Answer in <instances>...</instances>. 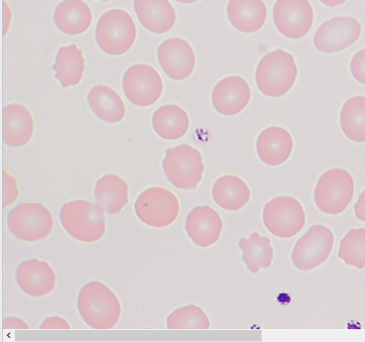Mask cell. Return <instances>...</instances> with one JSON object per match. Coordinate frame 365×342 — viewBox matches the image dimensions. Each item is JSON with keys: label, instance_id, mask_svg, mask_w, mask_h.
<instances>
[{"label": "cell", "instance_id": "cell-1", "mask_svg": "<svg viewBox=\"0 0 365 342\" xmlns=\"http://www.w3.org/2000/svg\"><path fill=\"white\" fill-rule=\"evenodd\" d=\"M78 309L83 321L94 329H110L118 321L121 306L116 295L106 284L90 281L81 289Z\"/></svg>", "mask_w": 365, "mask_h": 342}, {"label": "cell", "instance_id": "cell-2", "mask_svg": "<svg viewBox=\"0 0 365 342\" xmlns=\"http://www.w3.org/2000/svg\"><path fill=\"white\" fill-rule=\"evenodd\" d=\"M59 216L65 230L79 241L96 242L105 233L104 211L96 203L80 199L68 202Z\"/></svg>", "mask_w": 365, "mask_h": 342}, {"label": "cell", "instance_id": "cell-3", "mask_svg": "<svg viewBox=\"0 0 365 342\" xmlns=\"http://www.w3.org/2000/svg\"><path fill=\"white\" fill-rule=\"evenodd\" d=\"M297 68L292 54L277 49L264 56L256 70L259 89L266 95L280 97L293 86Z\"/></svg>", "mask_w": 365, "mask_h": 342}, {"label": "cell", "instance_id": "cell-4", "mask_svg": "<svg viewBox=\"0 0 365 342\" xmlns=\"http://www.w3.org/2000/svg\"><path fill=\"white\" fill-rule=\"evenodd\" d=\"M136 37V28L130 14L122 9H111L100 18L96 38L106 53L118 56L128 51Z\"/></svg>", "mask_w": 365, "mask_h": 342}, {"label": "cell", "instance_id": "cell-5", "mask_svg": "<svg viewBox=\"0 0 365 342\" xmlns=\"http://www.w3.org/2000/svg\"><path fill=\"white\" fill-rule=\"evenodd\" d=\"M7 226L17 239L34 242L47 237L53 226V216L45 206L38 202H21L10 210Z\"/></svg>", "mask_w": 365, "mask_h": 342}, {"label": "cell", "instance_id": "cell-6", "mask_svg": "<svg viewBox=\"0 0 365 342\" xmlns=\"http://www.w3.org/2000/svg\"><path fill=\"white\" fill-rule=\"evenodd\" d=\"M354 188V180L348 171L342 168L329 170L319 177L315 187V204L326 214H340L351 202Z\"/></svg>", "mask_w": 365, "mask_h": 342}, {"label": "cell", "instance_id": "cell-7", "mask_svg": "<svg viewBox=\"0 0 365 342\" xmlns=\"http://www.w3.org/2000/svg\"><path fill=\"white\" fill-rule=\"evenodd\" d=\"M163 167L175 187L185 190L197 187L204 170L200 152L186 144L167 149Z\"/></svg>", "mask_w": 365, "mask_h": 342}, {"label": "cell", "instance_id": "cell-8", "mask_svg": "<svg viewBox=\"0 0 365 342\" xmlns=\"http://www.w3.org/2000/svg\"><path fill=\"white\" fill-rule=\"evenodd\" d=\"M138 217L153 227H164L177 218L180 206L175 195L170 190L152 187L143 191L135 202Z\"/></svg>", "mask_w": 365, "mask_h": 342}, {"label": "cell", "instance_id": "cell-9", "mask_svg": "<svg viewBox=\"0 0 365 342\" xmlns=\"http://www.w3.org/2000/svg\"><path fill=\"white\" fill-rule=\"evenodd\" d=\"M267 229L274 236L290 238L305 224V214L300 202L290 196H279L267 202L263 211Z\"/></svg>", "mask_w": 365, "mask_h": 342}, {"label": "cell", "instance_id": "cell-10", "mask_svg": "<svg viewBox=\"0 0 365 342\" xmlns=\"http://www.w3.org/2000/svg\"><path fill=\"white\" fill-rule=\"evenodd\" d=\"M334 244L332 232L319 224L312 226L297 242L292 253L294 266L300 270H311L329 257Z\"/></svg>", "mask_w": 365, "mask_h": 342}, {"label": "cell", "instance_id": "cell-11", "mask_svg": "<svg viewBox=\"0 0 365 342\" xmlns=\"http://www.w3.org/2000/svg\"><path fill=\"white\" fill-rule=\"evenodd\" d=\"M123 87L128 99L134 105L145 107L153 104L163 91L158 73L149 65L135 64L129 67L123 78Z\"/></svg>", "mask_w": 365, "mask_h": 342}, {"label": "cell", "instance_id": "cell-12", "mask_svg": "<svg viewBox=\"0 0 365 342\" xmlns=\"http://www.w3.org/2000/svg\"><path fill=\"white\" fill-rule=\"evenodd\" d=\"M313 10L308 0H277L273 19L286 37L298 39L308 33L313 22Z\"/></svg>", "mask_w": 365, "mask_h": 342}, {"label": "cell", "instance_id": "cell-13", "mask_svg": "<svg viewBox=\"0 0 365 342\" xmlns=\"http://www.w3.org/2000/svg\"><path fill=\"white\" fill-rule=\"evenodd\" d=\"M361 26L350 16H338L324 21L317 30L314 43L317 49L331 53L346 48L359 37Z\"/></svg>", "mask_w": 365, "mask_h": 342}, {"label": "cell", "instance_id": "cell-14", "mask_svg": "<svg viewBox=\"0 0 365 342\" xmlns=\"http://www.w3.org/2000/svg\"><path fill=\"white\" fill-rule=\"evenodd\" d=\"M158 59L165 74L177 81L187 78L195 68L194 51L189 43L180 38L164 41L158 48Z\"/></svg>", "mask_w": 365, "mask_h": 342}, {"label": "cell", "instance_id": "cell-15", "mask_svg": "<svg viewBox=\"0 0 365 342\" xmlns=\"http://www.w3.org/2000/svg\"><path fill=\"white\" fill-rule=\"evenodd\" d=\"M15 277L23 291L34 297L50 293L56 280L51 266L46 261L34 258L21 262L16 267Z\"/></svg>", "mask_w": 365, "mask_h": 342}, {"label": "cell", "instance_id": "cell-16", "mask_svg": "<svg viewBox=\"0 0 365 342\" xmlns=\"http://www.w3.org/2000/svg\"><path fill=\"white\" fill-rule=\"evenodd\" d=\"M250 99L248 83L240 76H229L214 87L212 100L214 108L225 115H233L242 111Z\"/></svg>", "mask_w": 365, "mask_h": 342}, {"label": "cell", "instance_id": "cell-17", "mask_svg": "<svg viewBox=\"0 0 365 342\" xmlns=\"http://www.w3.org/2000/svg\"><path fill=\"white\" fill-rule=\"evenodd\" d=\"M222 222L218 213L208 206L193 208L187 214L185 230L199 247H207L220 238Z\"/></svg>", "mask_w": 365, "mask_h": 342}, {"label": "cell", "instance_id": "cell-18", "mask_svg": "<svg viewBox=\"0 0 365 342\" xmlns=\"http://www.w3.org/2000/svg\"><path fill=\"white\" fill-rule=\"evenodd\" d=\"M34 120L30 112L19 103L3 108L2 136L4 143L11 147H21L31 139Z\"/></svg>", "mask_w": 365, "mask_h": 342}, {"label": "cell", "instance_id": "cell-19", "mask_svg": "<svg viewBox=\"0 0 365 342\" xmlns=\"http://www.w3.org/2000/svg\"><path fill=\"white\" fill-rule=\"evenodd\" d=\"M293 146L290 134L284 128L272 126L258 136L257 151L260 159L269 165H278L289 157Z\"/></svg>", "mask_w": 365, "mask_h": 342}, {"label": "cell", "instance_id": "cell-20", "mask_svg": "<svg viewBox=\"0 0 365 342\" xmlns=\"http://www.w3.org/2000/svg\"><path fill=\"white\" fill-rule=\"evenodd\" d=\"M134 9L142 25L155 33L168 31L175 22V12L168 0H134Z\"/></svg>", "mask_w": 365, "mask_h": 342}, {"label": "cell", "instance_id": "cell-21", "mask_svg": "<svg viewBox=\"0 0 365 342\" xmlns=\"http://www.w3.org/2000/svg\"><path fill=\"white\" fill-rule=\"evenodd\" d=\"M53 20L63 33L77 35L88 28L92 21V13L82 0H63L54 10Z\"/></svg>", "mask_w": 365, "mask_h": 342}, {"label": "cell", "instance_id": "cell-22", "mask_svg": "<svg viewBox=\"0 0 365 342\" xmlns=\"http://www.w3.org/2000/svg\"><path fill=\"white\" fill-rule=\"evenodd\" d=\"M227 12L232 25L244 33L258 31L267 17V9L262 0H230Z\"/></svg>", "mask_w": 365, "mask_h": 342}, {"label": "cell", "instance_id": "cell-23", "mask_svg": "<svg viewBox=\"0 0 365 342\" xmlns=\"http://www.w3.org/2000/svg\"><path fill=\"white\" fill-rule=\"evenodd\" d=\"M96 203L108 214L119 213L128 202V185L116 174L101 177L95 187Z\"/></svg>", "mask_w": 365, "mask_h": 342}, {"label": "cell", "instance_id": "cell-24", "mask_svg": "<svg viewBox=\"0 0 365 342\" xmlns=\"http://www.w3.org/2000/svg\"><path fill=\"white\" fill-rule=\"evenodd\" d=\"M88 102L93 113L110 123L120 122L125 115V105L120 95L110 87L97 85L88 93Z\"/></svg>", "mask_w": 365, "mask_h": 342}, {"label": "cell", "instance_id": "cell-25", "mask_svg": "<svg viewBox=\"0 0 365 342\" xmlns=\"http://www.w3.org/2000/svg\"><path fill=\"white\" fill-rule=\"evenodd\" d=\"M250 189L247 184L235 175H225L217 179L212 187V197L222 208L237 211L249 201Z\"/></svg>", "mask_w": 365, "mask_h": 342}, {"label": "cell", "instance_id": "cell-26", "mask_svg": "<svg viewBox=\"0 0 365 342\" xmlns=\"http://www.w3.org/2000/svg\"><path fill=\"white\" fill-rule=\"evenodd\" d=\"M152 123L153 129L160 137L175 140L186 133L189 127V118L180 107L165 105L155 110Z\"/></svg>", "mask_w": 365, "mask_h": 342}, {"label": "cell", "instance_id": "cell-27", "mask_svg": "<svg viewBox=\"0 0 365 342\" xmlns=\"http://www.w3.org/2000/svg\"><path fill=\"white\" fill-rule=\"evenodd\" d=\"M52 68L63 88L78 84L84 71L82 51L75 44L61 47Z\"/></svg>", "mask_w": 365, "mask_h": 342}, {"label": "cell", "instance_id": "cell-28", "mask_svg": "<svg viewBox=\"0 0 365 342\" xmlns=\"http://www.w3.org/2000/svg\"><path fill=\"white\" fill-rule=\"evenodd\" d=\"M239 247L242 252L244 262L252 273L271 266L274 254L269 238L254 232L248 238H242Z\"/></svg>", "mask_w": 365, "mask_h": 342}, {"label": "cell", "instance_id": "cell-29", "mask_svg": "<svg viewBox=\"0 0 365 342\" xmlns=\"http://www.w3.org/2000/svg\"><path fill=\"white\" fill-rule=\"evenodd\" d=\"M341 127L350 140L365 142V97L357 95L349 98L340 113Z\"/></svg>", "mask_w": 365, "mask_h": 342}, {"label": "cell", "instance_id": "cell-30", "mask_svg": "<svg viewBox=\"0 0 365 342\" xmlns=\"http://www.w3.org/2000/svg\"><path fill=\"white\" fill-rule=\"evenodd\" d=\"M338 256L347 265L365 267V229L349 230L341 240Z\"/></svg>", "mask_w": 365, "mask_h": 342}, {"label": "cell", "instance_id": "cell-31", "mask_svg": "<svg viewBox=\"0 0 365 342\" xmlns=\"http://www.w3.org/2000/svg\"><path fill=\"white\" fill-rule=\"evenodd\" d=\"M168 329H208L210 320L204 311L195 305L175 309L167 318Z\"/></svg>", "mask_w": 365, "mask_h": 342}, {"label": "cell", "instance_id": "cell-32", "mask_svg": "<svg viewBox=\"0 0 365 342\" xmlns=\"http://www.w3.org/2000/svg\"><path fill=\"white\" fill-rule=\"evenodd\" d=\"M3 208L15 202L19 196L16 179L6 171L2 174Z\"/></svg>", "mask_w": 365, "mask_h": 342}, {"label": "cell", "instance_id": "cell-33", "mask_svg": "<svg viewBox=\"0 0 365 342\" xmlns=\"http://www.w3.org/2000/svg\"><path fill=\"white\" fill-rule=\"evenodd\" d=\"M350 68L354 78L365 85V48L360 50L354 56Z\"/></svg>", "mask_w": 365, "mask_h": 342}, {"label": "cell", "instance_id": "cell-34", "mask_svg": "<svg viewBox=\"0 0 365 342\" xmlns=\"http://www.w3.org/2000/svg\"><path fill=\"white\" fill-rule=\"evenodd\" d=\"M68 323L59 316H51L43 320L39 326L40 329H69Z\"/></svg>", "mask_w": 365, "mask_h": 342}, {"label": "cell", "instance_id": "cell-35", "mask_svg": "<svg viewBox=\"0 0 365 342\" xmlns=\"http://www.w3.org/2000/svg\"><path fill=\"white\" fill-rule=\"evenodd\" d=\"M3 329H29L28 324L21 318L15 316H9L2 321Z\"/></svg>", "mask_w": 365, "mask_h": 342}, {"label": "cell", "instance_id": "cell-36", "mask_svg": "<svg viewBox=\"0 0 365 342\" xmlns=\"http://www.w3.org/2000/svg\"><path fill=\"white\" fill-rule=\"evenodd\" d=\"M354 212L359 220L365 222V190L359 195L354 204Z\"/></svg>", "mask_w": 365, "mask_h": 342}, {"label": "cell", "instance_id": "cell-37", "mask_svg": "<svg viewBox=\"0 0 365 342\" xmlns=\"http://www.w3.org/2000/svg\"><path fill=\"white\" fill-rule=\"evenodd\" d=\"M3 4H4V6H3V8H4L3 28H4V36L6 33L9 26L10 19H11V13H10V10H9L7 4H5L4 1L3 2Z\"/></svg>", "mask_w": 365, "mask_h": 342}, {"label": "cell", "instance_id": "cell-38", "mask_svg": "<svg viewBox=\"0 0 365 342\" xmlns=\"http://www.w3.org/2000/svg\"><path fill=\"white\" fill-rule=\"evenodd\" d=\"M328 6H335L343 4L346 0H319Z\"/></svg>", "mask_w": 365, "mask_h": 342}, {"label": "cell", "instance_id": "cell-39", "mask_svg": "<svg viewBox=\"0 0 365 342\" xmlns=\"http://www.w3.org/2000/svg\"><path fill=\"white\" fill-rule=\"evenodd\" d=\"M178 2L183 4H192L197 1L198 0H176Z\"/></svg>", "mask_w": 365, "mask_h": 342}, {"label": "cell", "instance_id": "cell-40", "mask_svg": "<svg viewBox=\"0 0 365 342\" xmlns=\"http://www.w3.org/2000/svg\"><path fill=\"white\" fill-rule=\"evenodd\" d=\"M100 1H110V0H100Z\"/></svg>", "mask_w": 365, "mask_h": 342}]
</instances>
